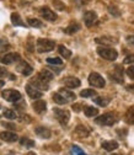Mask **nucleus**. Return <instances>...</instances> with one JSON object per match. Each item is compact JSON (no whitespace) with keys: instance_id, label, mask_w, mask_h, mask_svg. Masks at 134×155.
I'll return each mask as SVG.
<instances>
[{"instance_id":"nucleus-1","label":"nucleus","mask_w":134,"mask_h":155,"mask_svg":"<svg viewBox=\"0 0 134 155\" xmlns=\"http://www.w3.org/2000/svg\"><path fill=\"white\" fill-rule=\"evenodd\" d=\"M97 53L101 58L106 61H116L117 57H118V52L114 49V48H111V47H99L97 48Z\"/></svg>"},{"instance_id":"nucleus-2","label":"nucleus","mask_w":134,"mask_h":155,"mask_svg":"<svg viewBox=\"0 0 134 155\" xmlns=\"http://www.w3.org/2000/svg\"><path fill=\"white\" fill-rule=\"evenodd\" d=\"M95 122H96L97 124L100 126H113V123L117 122V114L114 112H108V113H105L102 116H100V117H97L96 120H95Z\"/></svg>"},{"instance_id":"nucleus-3","label":"nucleus","mask_w":134,"mask_h":155,"mask_svg":"<svg viewBox=\"0 0 134 155\" xmlns=\"http://www.w3.org/2000/svg\"><path fill=\"white\" fill-rule=\"evenodd\" d=\"M55 47V42L52 40H47V38H40L37 40V51L40 53H46L53 51Z\"/></svg>"},{"instance_id":"nucleus-4","label":"nucleus","mask_w":134,"mask_h":155,"mask_svg":"<svg viewBox=\"0 0 134 155\" xmlns=\"http://www.w3.org/2000/svg\"><path fill=\"white\" fill-rule=\"evenodd\" d=\"M53 113L55 116V118L59 121L62 126H67L69 120H70V112L68 110H62V108H54Z\"/></svg>"},{"instance_id":"nucleus-5","label":"nucleus","mask_w":134,"mask_h":155,"mask_svg":"<svg viewBox=\"0 0 134 155\" xmlns=\"http://www.w3.org/2000/svg\"><path fill=\"white\" fill-rule=\"evenodd\" d=\"M89 84L91 85V86H93V87H97V89H102V87H105V85H106V81H105V79L103 78L99 74V73H91L90 75H89Z\"/></svg>"},{"instance_id":"nucleus-6","label":"nucleus","mask_w":134,"mask_h":155,"mask_svg":"<svg viewBox=\"0 0 134 155\" xmlns=\"http://www.w3.org/2000/svg\"><path fill=\"white\" fill-rule=\"evenodd\" d=\"M2 96L3 99L9 101V102H16L18 100H21V94L18 92L17 90H14V89H8V90H4L2 92Z\"/></svg>"},{"instance_id":"nucleus-7","label":"nucleus","mask_w":134,"mask_h":155,"mask_svg":"<svg viewBox=\"0 0 134 155\" xmlns=\"http://www.w3.org/2000/svg\"><path fill=\"white\" fill-rule=\"evenodd\" d=\"M20 59H21V57L18 53H8L3 57H0V62H2L3 64H6V65L12 64V63L20 61Z\"/></svg>"},{"instance_id":"nucleus-8","label":"nucleus","mask_w":134,"mask_h":155,"mask_svg":"<svg viewBox=\"0 0 134 155\" xmlns=\"http://www.w3.org/2000/svg\"><path fill=\"white\" fill-rule=\"evenodd\" d=\"M40 12H41V16L44 18V20H47V21H55L57 17H58V16H57V14H55L53 10H51V9L47 8V6L41 8Z\"/></svg>"},{"instance_id":"nucleus-9","label":"nucleus","mask_w":134,"mask_h":155,"mask_svg":"<svg viewBox=\"0 0 134 155\" xmlns=\"http://www.w3.org/2000/svg\"><path fill=\"white\" fill-rule=\"evenodd\" d=\"M63 84L68 87V89H76V87H79L80 86V80L78 79V78H75V76H67L63 79Z\"/></svg>"},{"instance_id":"nucleus-10","label":"nucleus","mask_w":134,"mask_h":155,"mask_svg":"<svg viewBox=\"0 0 134 155\" xmlns=\"http://www.w3.org/2000/svg\"><path fill=\"white\" fill-rule=\"evenodd\" d=\"M31 84L33 85V87H36L37 90H48V83H46L44 80H42L40 76H34V78H32L31 79Z\"/></svg>"},{"instance_id":"nucleus-11","label":"nucleus","mask_w":134,"mask_h":155,"mask_svg":"<svg viewBox=\"0 0 134 155\" xmlns=\"http://www.w3.org/2000/svg\"><path fill=\"white\" fill-rule=\"evenodd\" d=\"M84 21L87 27H91L95 22L97 21V14L95 11H86L84 14Z\"/></svg>"},{"instance_id":"nucleus-12","label":"nucleus","mask_w":134,"mask_h":155,"mask_svg":"<svg viewBox=\"0 0 134 155\" xmlns=\"http://www.w3.org/2000/svg\"><path fill=\"white\" fill-rule=\"evenodd\" d=\"M0 139L4 140V142H9V143H12V142H16L18 139V137L14 133V132H9V130H5V132H0Z\"/></svg>"},{"instance_id":"nucleus-13","label":"nucleus","mask_w":134,"mask_h":155,"mask_svg":"<svg viewBox=\"0 0 134 155\" xmlns=\"http://www.w3.org/2000/svg\"><path fill=\"white\" fill-rule=\"evenodd\" d=\"M34 133L38 135V137H41V138H43V139H48V138L52 137V132H51L47 127H43V126L36 127Z\"/></svg>"},{"instance_id":"nucleus-14","label":"nucleus","mask_w":134,"mask_h":155,"mask_svg":"<svg viewBox=\"0 0 134 155\" xmlns=\"http://www.w3.org/2000/svg\"><path fill=\"white\" fill-rule=\"evenodd\" d=\"M16 69H17V71H20V73H21L22 75H25V76L31 75V73L33 71L32 67H31L27 62H21L20 64H18V65L16 67Z\"/></svg>"},{"instance_id":"nucleus-15","label":"nucleus","mask_w":134,"mask_h":155,"mask_svg":"<svg viewBox=\"0 0 134 155\" xmlns=\"http://www.w3.org/2000/svg\"><path fill=\"white\" fill-rule=\"evenodd\" d=\"M26 92H27V95L30 96L31 99H41L42 97V91L37 90L31 84H27L26 85Z\"/></svg>"},{"instance_id":"nucleus-16","label":"nucleus","mask_w":134,"mask_h":155,"mask_svg":"<svg viewBox=\"0 0 134 155\" xmlns=\"http://www.w3.org/2000/svg\"><path fill=\"white\" fill-rule=\"evenodd\" d=\"M74 133H75V135H78V137H80V138H86L90 134V129L84 124H79V126H76Z\"/></svg>"},{"instance_id":"nucleus-17","label":"nucleus","mask_w":134,"mask_h":155,"mask_svg":"<svg viewBox=\"0 0 134 155\" xmlns=\"http://www.w3.org/2000/svg\"><path fill=\"white\" fill-rule=\"evenodd\" d=\"M58 94H59L60 96H63V97H64L68 102H69V101H74V100L76 99V95H75L74 92H71L70 90H68V89H59Z\"/></svg>"},{"instance_id":"nucleus-18","label":"nucleus","mask_w":134,"mask_h":155,"mask_svg":"<svg viewBox=\"0 0 134 155\" xmlns=\"http://www.w3.org/2000/svg\"><path fill=\"white\" fill-rule=\"evenodd\" d=\"M33 110L37 112V113H43L46 110H47V104L43 101V100H37L33 102Z\"/></svg>"},{"instance_id":"nucleus-19","label":"nucleus","mask_w":134,"mask_h":155,"mask_svg":"<svg viewBox=\"0 0 134 155\" xmlns=\"http://www.w3.org/2000/svg\"><path fill=\"white\" fill-rule=\"evenodd\" d=\"M118 143L116 140H105L102 142V148L107 151H113V150H116L118 149Z\"/></svg>"},{"instance_id":"nucleus-20","label":"nucleus","mask_w":134,"mask_h":155,"mask_svg":"<svg viewBox=\"0 0 134 155\" xmlns=\"http://www.w3.org/2000/svg\"><path fill=\"white\" fill-rule=\"evenodd\" d=\"M96 42H97V43H103V45H112V43H117L118 40H117V38H113V37L103 36V37L96 38Z\"/></svg>"},{"instance_id":"nucleus-21","label":"nucleus","mask_w":134,"mask_h":155,"mask_svg":"<svg viewBox=\"0 0 134 155\" xmlns=\"http://www.w3.org/2000/svg\"><path fill=\"white\" fill-rule=\"evenodd\" d=\"M38 76H40L42 80H44L46 83H48V81L53 80V78H54V75H53V74H52L49 70H47V69L41 70L40 73H38Z\"/></svg>"},{"instance_id":"nucleus-22","label":"nucleus","mask_w":134,"mask_h":155,"mask_svg":"<svg viewBox=\"0 0 134 155\" xmlns=\"http://www.w3.org/2000/svg\"><path fill=\"white\" fill-rule=\"evenodd\" d=\"M84 113L86 117H95L99 114V110L93 106H85L84 107Z\"/></svg>"},{"instance_id":"nucleus-23","label":"nucleus","mask_w":134,"mask_h":155,"mask_svg":"<svg viewBox=\"0 0 134 155\" xmlns=\"http://www.w3.org/2000/svg\"><path fill=\"white\" fill-rule=\"evenodd\" d=\"M80 28H81L80 24H78V22H73V24H70L64 31H65V33H68V35H74V33L78 32Z\"/></svg>"},{"instance_id":"nucleus-24","label":"nucleus","mask_w":134,"mask_h":155,"mask_svg":"<svg viewBox=\"0 0 134 155\" xmlns=\"http://www.w3.org/2000/svg\"><path fill=\"white\" fill-rule=\"evenodd\" d=\"M11 22H12L15 26H22V27H25V22L21 20L20 15H18L17 12L11 14Z\"/></svg>"},{"instance_id":"nucleus-25","label":"nucleus","mask_w":134,"mask_h":155,"mask_svg":"<svg viewBox=\"0 0 134 155\" xmlns=\"http://www.w3.org/2000/svg\"><path fill=\"white\" fill-rule=\"evenodd\" d=\"M27 24H28L31 27H36V28L43 27L42 21H40L38 18H33V17H28V18H27Z\"/></svg>"},{"instance_id":"nucleus-26","label":"nucleus","mask_w":134,"mask_h":155,"mask_svg":"<svg viewBox=\"0 0 134 155\" xmlns=\"http://www.w3.org/2000/svg\"><path fill=\"white\" fill-rule=\"evenodd\" d=\"M111 99L108 97H103V96H100V97H96V99H93V102L99 105V106H102V107H106L108 104H109Z\"/></svg>"},{"instance_id":"nucleus-27","label":"nucleus","mask_w":134,"mask_h":155,"mask_svg":"<svg viewBox=\"0 0 134 155\" xmlns=\"http://www.w3.org/2000/svg\"><path fill=\"white\" fill-rule=\"evenodd\" d=\"M58 51H59V54H60L62 57H64L65 59H69V58L71 57V51L68 49L65 46H59V47H58Z\"/></svg>"},{"instance_id":"nucleus-28","label":"nucleus","mask_w":134,"mask_h":155,"mask_svg":"<svg viewBox=\"0 0 134 155\" xmlns=\"http://www.w3.org/2000/svg\"><path fill=\"white\" fill-rule=\"evenodd\" d=\"M80 96L81 97L87 99V97H92V96H97V92L95 91L93 89H85V90H83L80 92Z\"/></svg>"},{"instance_id":"nucleus-29","label":"nucleus","mask_w":134,"mask_h":155,"mask_svg":"<svg viewBox=\"0 0 134 155\" xmlns=\"http://www.w3.org/2000/svg\"><path fill=\"white\" fill-rule=\"evenodd\" d=\"M126 121L129 124H134V106H132L126 113Z\"/></svg>"},{"instance_id":"nucleus-30","label":"nucleus","mask_w":134,"mask_h":155,"mask_svg":"<svg viewBox=\"0 0 134 155\" xmlns=\"http://www.w3.org/2000/svg\"><path fill=\"white\" fill-rule=\"evenodd\" d=\"M53 101H54L55 104H58V105H64V104H67V102H68V101L63 97V96H60L58 92L53 94Z\"/></svg>"},{"instance_id":"nucleus-31","label":"nucleus","mask_w":134,"mask_h":155,"mask_svg":"<svg viewBox=\"0 0 134 155\" xmlns=\"http://www.w3.org/2000/svg\"><path fill=\"white\" fill-rule=\"evenodd\" d=\"M108 12H109L113 17H121V11L118 10V8L113 6V5H109V6H108Z\"/></svg>"},{"instance_id":"nucleus-32","label":"nucleus","mask_w":134,"mask_h":155,"mask_svg":"<svg viewBox=\"0 0 134 155\" xmlns=\"http://www.w3.org/2000/svg\"><path fill=\"white\" fill-rule=\"evenodd\" d=\"M20 144L24 145V147H27V148L34 147V142L31 140V139H28V138H21V139H20Z\"/></svg>"},{"instance_id":"nucleus-33","label":"nucleus","mask_w":134,"mask_h":155,"mask_svg":"<svg viewBox=\"0 0 134 155\" xmlns=\"http://www.w3.org/2000/svg\"><path fill=\"white\" fill-rule=\"evenodd\" d=\"M70 155H86L78 145H73L70 149Z\"/></svg>"},{"instance_id":"nucleus-34","label":"nucleus","mask_w":134,"mask_h":155,"mask_svg":"<svg viewBox=\"0 0 134 155\" xmlns=\"http://www.w3.org/2000/svg\"><path fill=\"white\" fill-rule=\"evenodd\" d=\"M4 116L8 118V120H15L17 116H16V113H15V111H12V110H9V108H6V110H4Z\"/></svg>"},{"instance_id":"nucleus-35","label":"nucleus","mask_w":134,"mask_h":155,"mask_svg":"<svg viewBox=\"0 0 134 155\" xmlns=\"http://www.w3.org/2000/svg\"><path fill=\"white\" fill-rule=\"evenodd\" d=\"M52 4H53V6H54L57 10L63 11V10L65 9V4H64V3H62V2H59V0H53Z\"/></svg>"},{"instance_id":"nucleus-36","label":"nucleus","mask_w":134,"mask_h":155,"mask_svg":"<svg viewBox=\"0 0 134 155\" xmlns=\"http://www.w3.org/2000/svg\"><path fill=\"white\" fill-rule=\"evenodd\" d=\"M47 63L48 64H55V65H62L63 61L60 58H47Z\"/></svg>"},{"instance_id":"nucleus-37","label":"nucleus","mask_w":134,"mask_h":155,"mask_svg":"<svg viewBox=\"0 0 134 155\" xmlns=\"http://www.w3.org/2000/svg\"><path fill=\"white\" fill-rule=\"evenodd\" d=\"M123 63L124 64H132V63H134V54H129L128 57H126Z\"/></svg>"},{"instance_id":"nucleus-38","label":"nucleus","mask_w":134,"mask_h":155,"mask_svg":"<svg viewBox=\"0 0 134 155\" xmlns=\"http://www.w3.org/2000/svg\"><path fill=\"white\" fill-rule=\"evenodd\" d=\"M127 75L132 80H134V67H129L127 69Z\"/></svg>"},{"instance_id":"nucleus-39","label":"nucleus","mask_w":134,"mask_h":155,"mask_svg":"<svg viewBox=\"0 0 134 155\" xmlns=\"http://www.w3.org/2000/svg\"><path fill=\"white\" fill-rule=\"evenodd\" d=\"M2 124H3L4 127H6L8 129H15V128H16V126H15V124H12V123H8V122H3Z\"/></svg>"},{"instance_id":"nucleus-40","label":"nucleus","mask_w":134,"mask_h":155,"mask_svg":"<svg viewBox=\"0 0 134 155\" xmlns=\"http://www.w3.org/2000/svg\"><path fill=\"white\" fill-rule=\"evenodd\" d=\"M73 110H74L75 112H79V111L81 110V105H80V104H75V105H73Z\"/></svg>"},{"instance_id":"nucleus-41","label":"nucleus","mask_w":134,"mask_h":155,"mask_svg":"<svg viewBox=\"0 0 134 155\" xmlns=\"http://www.w3.org/2000/svg\"><path fill=\"white\" fill-rule=\"evenodd\" d=\"M127 41H128V43H130V45L134 46V36H128L127 37Z\"/></svg>"},{"instance_id":"nucleus-42","label":"nucleus","mask_w":134,"mask_h":155,"mask_svg":"<svg viewBox=\"0 0 134 155\" xmlns=\"http://www.w3.org/2000/svg\"><path fill=\"white\" fill-rule=\"evenodd\" d=\"M5 74H6V69H5L4 67L0 65V76H3V75H5Z\"/></svg>"},{"instance_id":"nucleus-43","label":"nucleus","mask_w":134,"mask_h":155,"mask_svg":"<svg viewBox=\"0 0 134 155\" xmlns=\"http://www.w3.org/2000/svg\"><path fill=\"white\" fill-rule=\"evenodd\" d=\"M4 85H5L4 80H0V87H2V86H4Z\"/></svg>"},{"instance_id":"nucleus-44","label":"nucleus","mask_w":134,"mask_h":155,"mask_svg":"<svg viewBox=\"0 0 134 155\" xmlns=\"http://www.w3.org/2000/svg\"><path fill=\"white\" fill-rule=\"evenodd\" d=\"M26 155H36V154H34V153H32V151H30V153H27Z\"/></svg>"},{"instance_id":"nucleus-45","label":"nucleus","mask_w":134,"mask_h":155,"mask_svg":"<svg viewBox=\"0 0 134 155\" xmlns=\"http://www.w3.org/2000/svg\"><path fill=\"white\" fill-rule=\"evenodd\" d=\"M113 155H119V154H113Z\"/></svg>"},{"instance_id":"nucleus-46","label":"nucleus","mask_w":134,"mask_h":155,"mask_svg":"<svg viewBox=\"0 0 134 155\" xmlns=\"http://www.w3.org/2000/svg\"><path fill=\"white\" fill-rule=\"evenodd\" d=\"M0 108H2V106H0Z\"/></svg>"},{"instance_id":"nucleus-47","label":"nucleus","mask_w":134,"mask_h":155,"mask_svg":"<svg viewBox=\"0 0 134 155\" xmlns=\"http://www.w3.org/2000/svg\"><path fill=\"white\" fill-rule=\"evenodd\" d=\"M9 155H10V154H9Z\"/></svg>"}]
</instances>
